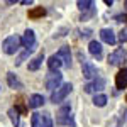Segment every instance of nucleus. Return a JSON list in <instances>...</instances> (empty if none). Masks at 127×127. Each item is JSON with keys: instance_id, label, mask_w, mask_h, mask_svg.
Returning <instances> with one entry per match:
<instances>
[{"instance_id": "14", "label": "nucleus", "mask_w": 127, "mask_h": 127, "mask_svg": "<svg viewBox=\"0 0 127 127\" xmlns=\"http://www.w3.org/2000/svg\"><path fill=\"white\" fill-rule=\"evenodd\" d=\"M42 103H44V97H42V95H39V93L31 95V98H29V107H31V108L42 107Z\"/></svg>"}, {"instance_id": "22", "label": "nucleus", "mask_w": 127, "mask_h": 127, "mask_svg": "<svg viewBox=\"0 0 127 127\" xmlns=\"http://www.w3.org/2000/svg\"><path fill=\"white\" fill-rule=\"evenodd\" d=\"M119 41H120L122 44L127 41V31H126V29H122L120 32H119Z\"/></svg>"}, {"instance_id": "23", "label": "nucleus", "mask_w": 127, "mask_h": 127, "mask_svg": "<svg viewBox=\"0 0 127 127\" xmlns=\"http://www.w3.org/2000/svg\"><path fill=\"white\" fill-rule=\"evenodd\" d=\"M17 112H22V114H24V112H26V107H24V105H20V103H17Z\"/></svg>"}, {"instance_id": "13", "label": "nucleus", "mask_w": 127, "mask_h": 127, "mask_svg": "<svg viewBox=\"0 0 127 127\" xmlns=\"http://www.w3.org/2000/svg\"><path fill=\"white\" fill-rule=\"evenodd\" d=\"M42 61H44V53H39L36 58H32L29 61V69L31 71H36V69L41 68V64H42Z\"/></svg>"}, {"instance_id": "6", "label": "nucleus", "mask_w": 127, "mask_h": 127, "mask_svg": "<svg viewBox=\"0 0 127 127\" xmlns=\"http://www.w3.org/2000/svg\"><path fill=\"white\" fill-rule=\"evenodd\" d=\"M81 69H83V76L87 80H97V68L92 64V63H88V61H85L83 63V66H81Z\"/></svg>"}, {"instance_id": "25", "label": "nucleus", "mask_w": 127, "mask_h": 127, "mask_svg": "<svg viewBox=\"0 0 127 127\" xmlns=\"http://www.w3.org/2000/svg\"><path fill=\"white\" fill-rule=\"evenodd\" d=\"M126 102H127V95H126Z\"/></svg>"}, {"instance_id": "21", "label": "nucleus", "mask_w": 127, "mask_h": 127, "mask_svg": "<svg viewBox=\"0 0 127 127\" xmlns=\"http://www.w3.org/2000/svg\"><path fill=\"white\" fill-rule=\"evenodd\" d=\"M31 126H32V127H41V114H32Z\"/></svg>"}, {"instance_id": "27", "label": "nucleus", "mask_w": 127, "mask_h": 127, "mask_svg": "<svg viewBox=\"0 0 127 127\" xmlns=\"http://www.w3.org/2000/svg\"><path fill=\"white\" fill-rule=\"evenodd\" d=\"M126 19H127V15H126Z\"/></svg>"}, {"instance_id": "26", "label": "nucleus", "mask_w": 127, "mask_h": 127, "mask_svg": "<svg viewBox=\"0 0 127 127\" xmlns=\"http://www.w3.org/2000/svg\"><path fill=\"white\" fill-rule=\"evenodd\" d=\"M126 5H127V2H126Z\"/></svg>"}, {"instance_id": "12", "label": "nucleus", "mask_w": 127, "mask_h": 127, "mask_svg": "<svg viewBox=\"0 0 127 127\" xmlns=\"http://www.w3.org/2000/svg\"><path fill=\"white\" fill-rule=\"evenodd\" d=\"M61 66H63V61H61V58H59L58 54H53V56L48 59V68L51 69V71H58Z\"/></svg>"}, {"instance_id": "7", "label": "nucleus", "mask_w": 127, "mask_h": 127, "mask_svg": "<svg viewBox=\"0 0 127 127\" xmlns=\"http://www.w3.org/2000/svg\"><path fill=\"white\" fill-rule=\"evenodd\" d=\"M103 87H105V80H103V78H97V80H93L92 83H87L83 88H85V92H87V93H93V92L102 90Z\"/></svg>"}, {"instance_id": "3", "label": "nucleus", "mask_w": 127, "mask_h": 127, "mask_svg": "<svg viewBox=\"0 0 127 127\" xmlns=\"http://www.w3.org/2000/svg\"><path fill=\"white\" fill-rule=\"evenodd\" d=\"M61 81H63V75L59 71H51L46 76V88L51 92H56L61 87Z\"/></svg>"}, {"instance_id": "19", "label": "nucleus", "mask_w": 127, "mask_h": 127, "mask_svg": "<svg viewBox=\"0 0 127 127\" xmlns=\"http://www.w3.org/2000/svg\"><path fill=\"white\" fill-rule=\"evenodd\" d=\"M41 127H53V119L48 112L46 114H41Z\"/></svg>"}, {"instance_id": "15", "label": "nucleus", "mask_w": 127, "mask_h": 127, "mask_svg": "<svg viewBox=\"0 0 127 127\" xmlns=\"http://www.w3.org/2000/svg\"><path fill=\"white\" fill-rule=\"evenodd\" d=\"M7 81H9V87L14 88V90H20L22 88V83L19 81V78L10 71V73H7Z\"/></svg>"}, {"instance_id": "18", "label": "nucleus", "mask_w": 127, "mask_h": 127, "mask_svg": "<svg viewBox=\"0 0 127 127\" xmlns=\"http://www.w3.org/2000/svg\"><path fill=\"white\" fill-rule=\"evenodd\" d=\"M9 117L10 120H12V124H14V127H19L20 122H19V112H17V108H9Z\"/></svg>"}, {"instance_id": "4", "label": "nucleus", "mask_w": 127, "mask_h": 127, "mask_svg": "<svg viewBox=\"0 0 127 127\" xmlns=\"http://www.w3.org/2000/svg\"><path fill=\"white\" fill-rule=\"evenodd\" d=\"M126 59H127V51L126 49H115V51L108 56V64L119 66V64H124Z\"/></svg>"}, {"instance_id": "9", "label": "nucleus", "mask_w": 127, "mask_h": 127, "mask_svg": "<svg viewBox=\"0 0 127 127\" xmlns=\"http://www.w3.org/2000/svg\"><path fill=\"white\" fill-rule=\"evenodd\" d=\"M100 39L103 42H107V44H115L117 42V37H115L112 29H102L100 31Z\"/></svg>"}, {"instance_id": "17", "label": "nucleus", "mask_w": 127, "mask_h": 127, "mask_svg": "<svg viewBox=\"0 0 127 127\" xmlns=\"http://www.w3.org/2000/svg\"><path fill=\"white\" fill-rule=\"evenodd\" d=\"M93 105L95 107H105L107 105V97L103 95V93H98L93 97Z\"/></svg>"}, {"instance_id": "1", "label": "nucleus", "mask_w": 127, "mask_h": 127, "mask_svg": "<svg viewBox=\"0 0 127 127\" xmlns=\"http://www.w3.org/2000/svg\"><path fill=\"white\" fill-rule=\"evenodd\" d=\"M20 44H22V37H17V36H9L7 39L2 42V51H3L5 54H15Z\"/></svg>"}, {"instance_id": "24", "label": "nucleus", "mask_w": 127, "mask_h": 127, "mask_svg": "<svg viewBox=\"0 0 127 127\" xmlns=\"http://www.w3.org/2000/svg\"><path fill=\"white\" fill-rule=\"evenodd\" d=\"M22 3H24V5H31V3H32V0H22Z\"/></svg>"}, {"instance_id": "8", "label": "nucleus", "mask_w": 127, "mask_h": 127, "mask_svg": "<svg viewBox=\"0 0 127 127\" xmlns=\"http://www.w3.org/2000/svg\"><path fill=\"white\" fill-rule=\"evenodd\" d=\"M58 56L61 58L63 64H64L66 68H69V66H71V53H69V48H68V46H63V48H59Z\"/></svg>"}, {"instance_id": "2", "label": "nucleus", "mask_w": 127, "mask_h": 127, "mask_svg": "<svg viewBox=\"0 0 127 127\" xmlns=\"http://www.w3.org/2000/svg\"><path fill=\"white\" fill-rule=\"evenodd\" d=\"M71 90H73V85H71V83H63L56 92H53L51 102H53V103H61V102L71 93Z\"/></svg>"}, {"instance_id": "20", "label": "nucleus", "mask_w": 127, "mask_h": 127, "mask_svg": "<svg viewBox=\"0 0 127 127\" xmlns=\"http://www.w3.org/2000/svg\"><path fill=\"white\" fill-rule=\"evenodd\" d=\"M76 5H78L80 10H83V12H85V10H90L92 7H93V2H92V0H78V2H76Z\"/></svg>"}, {"instance_id": "5", "label": "nucleus", "mask_w": 127, "mask_h": 127, "mask_svg": "<svg viewBox=\"0 0 127 127\" xmlns=\"http://www.w3.org/2000/svg\"><path fill=\"white\" fill-rule=\"evenodd\" d=\"M22 46L26 49H34V46H36V34H34V31L32 29H27L26 32H24V36H22Z\"/></svg>"}, {"instance_id": "16", "label": "nucleus", "mask_w": 127, "mask_h": 127, "mask_svg": "<svg viewBox=\"0 0 127 127\" xmlns=\"http://www.w3.org/2000/svg\"><path fill=\"white\" fill-rule=\"evenodd\" d=\"M42 15H46V9L44 7H36V9L29 10V19H39Z\"/></svg>"}, {"instance_id": "11", "label": "nucleus", "mask_w": 127, "mask_h": 127, "mask_svg": "<svg viewBox=\"0 0 127 127\" xmlns=\"http://www.w3.org/2000/svg\"><path fill=\"white\" fill-rule=\"evenodd\" d=\"M88 51H90V54H92L93 58H97V59L102 58V44L97 42V41H92V42L88 44Z\"/></svg>"}, {"instance_id": "10", "label": "nucleus", "mask_w": 127, "mask_h": 127, "mask_svg": "<svg viewBox=\"0 0 127 127\" xmlns=\"http://www.w3.org/2000/svg\"><path fill=\"white\" fill-rule=\"evenodd\" d=\"M115 87L119 90H124L127 87V69H120L115 75Z\"/></svg>"}]
</instances>
